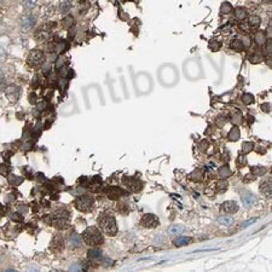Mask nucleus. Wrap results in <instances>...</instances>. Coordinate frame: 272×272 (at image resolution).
Segmentation results:
<instances>
[{
	"label": "nucleus",
	"mask_w": 272,
	"mask_h": 272,
	"mask_svg": "<svg viewBox=\"0 0 272 272\" xmlns=\"http://www.w3.org/2000/svg\"><path fill=\"white\" fill-rule=\"evenodd\" d=\"M99 226L103 230L104 233H106L108 236H114L117 232V225H116V220L114 217L111 215H102L99 218Z\"/></svg>",
	"instance_id": "nucleus-3"
},
{
	"label": "nucleus",
	"mask_w": 272,
	"mask_h": 272,
	"mask_svg": "<svg viewBox=\"0 0 272 272\" xmlns=\"http://www.w3.org/2000/svg\"><path fill=\"white\" fill-rule=\"evenodd\" d=\"M231 49L236 50V51H242L244 49V44L241 39H235L232 42H231Z\"/></svg>",
	"instance_id": "nucleus-19"
},
{
	"label": "nucleus",
	"mask_w": 272,
	"mask_h": 272,
	"mask_svg": "<svg viewBox=\"0 0 272 272\" xmlns=\"http://www.w3.org/2000/svg\"><path fill=\"white\" fill-rule=\"evenodd\" d=\"M184 231H185V227H184L183 225H172V226H170V229H168V233L172 235V236L181 235Z\"/></svg>",
	"instance_id": "nucleus-12"
},
{
	"label": "nucleus",
	"mask_w": 272,
	"mask_h": 272,
	"mask_svg": "<svg viewBox=\"0 0 272 272\" xmlns=\"http://www.w3.org/2000/svg\"><path fill=\"white\" fill-rule=\"evenodd\" d=\"M191 241H192V238L191 237H179V238H177V240H174V246H177V247H181V246H186V244H190L191 243Z\"/></svg>",
	"instance_id": "nucleus-17"
},
{
	"label": "nucleus",
	"mask_w": 272,
	"mask_h": 272,
	"mask_svg": "<svg viewBox=\"0 0 272 272\" xmlns=\"http://www.w3.org/2000/svg\"><path fill=\"white\" fill-rule=\"evenodd\" d=\"M27 62L32 68L38 69V68H41L42 64L45 63V56L40 50H33L29 53Z\"/></svg>",
	"instance_id": "nucleus-4"
},
{
	"label": "nucleus",
	"mask_w": 272,
	"mask_h": 272,
	"mask_svg": "<svg viewBox=\"0 0 272 272\" xmlns=\"http://www.w3.org/2000/svg\"><path fill=\"white\" fill-rule=\"evenodd\" d=\"M82 238H84V242L90 247H96V246H99L103 243L102 232L96 226L87 227L85 230V232L82 233Z\"/></svg>",
	"instance_id": "nucleus-2"
},
{
	"label": "nucleus",
	"mask_w": 272,
	"mask_h": 272,
	"mask_svg": "<svg viewBox=\"0 0 272 272\" xmlns=\"http://www.w3.org/2000/svg\"><path fill=\"white\" fill-rule=\"evenodd\" d=\"M73 23H74V21H73V18L72 17H65L64 18V21H63V25L64 27H70V25H73Z\"/></svg>",
	"instance_id": "nucleus-29"
},
{
	"label": "nucleus",
	"mask_w": 272,
	"mask_h": 272,
	"mask_svg": "<svg viewBox=\"0 0 272 272\" xmlns=\"http://www.w3.org/2000/svg\"><path fill=\"white\" fill-rule=\"evenodd\" d=\"M242 102H243L244 104H253V103H254V97H253V94H250V93H244V94L242 96Z\"/></svg>",
	"instance_id": "nucleus-20"
},
{
	"label": "nucleus",
	"mask_w": 272,
	"mask_h": 272,
	"mask_svg": "<svg viewBox=\"0 0 272 272\" xmlns=\"http://www.w3.org/2000/svg\"><path fill=\"white\" fill-rule=\"evenodd\" d=\"M102 257V253H100V250H98V249H93V250H91L90 253H89V258L90 259H93V260H97V259H99Z\"/></svg>",
	"instance_id": "nucleus-24"
},
{
	"label": "nucleus",
	"mask_w": 272,
	"mask_h": 272,
	"mask_svg": "<svg viewBox=\"0 0 272 272\" xmlns=\"http://www.w3.org/2000/svg\"><path fill=\"white\" fill-rule=\"evenodd\" d=\"M231 10H232L231 4H229V2H223V5H221V12H223V13H229V12H231Z\"/></svg>",
	"instance_id": "nucleus-25"
},
{
	"label": "nucleus",
	"mask_w": 272,
	"mask_h": 272,
	"mask_svg": "<svg viewBox=\"0 0 272 272\" xmlns=\"http://www.w3.org/2000/svg\"><path fill=\"white\" fill-rule=\"evenodd\" d=\"M230 174H231V171H230V168L227 166H224V167H221L219 170V176L221 178H227Z\"/></svg>",
	"instance_id": "nucleus-22"
},
{
	"label": "nucleus",
	"mask_w": 272,
	"mask_h": 272,
	"mask_svg": "<svg viewBox=\"0 0 272 272\" xmlns=\"http://www.w3.org/2000/svg\"><path fill=\"white\" fill-rule=\"evenodd\" d=\"M260 22H261V19H260L258 16H252V17L249 18V25H250V27H259Z\"/></svg>",
	"instance_id": "nucleus-23"
},
{
	"label": "nucleus",
	"mask_w": 272,
	"mask_h": 272,
	"mask_svg": "<svg viewBox=\"0 0 272 272\" xmlns=\"http://www.w3.org/2000/svg\"><path fill=\"white\" fill-rule=\"evenodd\" d=\"M247 17V10L243 8V7H237L235 10V18L238 19V21H242Z\"/></svg>",
	"instance_id": "nucleus-16"
},
{
	"label": "nucleus",
	"mask_w": 272,
	"mask_h": 272,
	"mask_svg": "<svg viewBox=\"0 0 272 272\" xmlns=\"http://www.w3.org/2000/svg\"><path fill=\"white\" fill-rule=\"evenodd\" d=\"M125 186H127L131 191H138L142 189V183L138 181L136 178H123Z\"/></svg>",
	"instance_id": "nucleus-8"
},
{
	"label": "nucleus",
	"mask_w": 272,
	"mask_h": 272,
	"mask_svg": "<svg viewBox=\"0 0 272 272\" xmlns=\"http://www.w3.org/2000/svg\"><path fill=\"white\" fill-rule=\"evenodd\" d=\"M218 223L220 225H224V226H230V225L233 224V218L229 217V215H223V217L218 218Z\"/></svg>",
	"instance_id": "nucleus-14"
},
{
	"label": "nucleus",
	"mask_w": 272,
	"mask_h": 272,
	"mask_svg": "<svg viewBox=\"0 0 272 272\" xmlns=\"http://www.w3.org/2000/svg\"><path fill=\"white\" fill-rule=\"evenodd\" d=\"M229 138H230L231 140H237V139L240 138V129H238L237 127H233V128L231 129L230 134H229Z\"/></svg>",
	"instance_id": "nucleus-21"
},
{
	"label": "nucleus",
	"mask_w": 272,
	"mask_h": 272,
	"mask_svg": "<svg viewBox=\"0 0 272 272\" xmlns=\"http://www.w3.org/2000/svg\"><path fill=\"white\" fill-rule=\"evenodd\" d=\"M190 70L193 72V79H196L197 76L201 75L200 65H198L197 62H195V61H190V62L186 63V65H185V72L187 73V72H190Z\"/></svg>",
	"instance_id": "nucleus-10"
},
{
	"label": "nucleus",
	"mask_w": 272,
	"mask_h": 272,
	"mask_svg": "<svg viewBox=\"0 0 272 272\" xmlns=\"http://www.w3.org/2000/svg\"><path fill=\"white\" fill-rule=\"evenodd\" d=\"M7 172H8L7 166H5V165H0V173H1L2 176H7Z\"/></svg>",
	"instance_id": "nucleus-31"
},
{
	"label": "nucleus",
	"mask_w": 272,
	"mask_h": 272,
	"mask_svg": "<svg viewBox=\"0 0 272 272\" xmlns=\"http://www.w3.org/2000/svg\"><path fill=\"white\" fill-rule=\"evenodd\" d=\"M253 149V143H244L242 145V151L243 153H249Z\"/></svg>",
	"instance_id": "nucleus-28"
},
{
	"label": "nucleus",
	"mask_w": 272,
	"mask_h": 272,
	"mask_svg": "<svg viewBox=\"0 0 272 272\" xmlns=\"http://www.w3.org/2000/svg\"><path fill=\"white\" fill-rule=\"evenodd\" d=\"M261 61H263V57H261V56L255 55V56L250 57V62H252V63H259V62H261Z\"/></svg>",
	"instance_id": "nucleus-30"
},
{
	"label": "nucleus",
	"mask_w": 272,
	"mask_h": 272,
	"mask_svg": "<svg viewBox=\"0 0 272 272\" xmlns=\"http://www.w3.org/2000/svg\"><path fill=\"white\" fill-rule=\"evenodd\" d=\"M159 78H160V81H161L162 85L173 86L178 81V72H177L176 67H173L171 64H167V65H163L160 69Z\"/></svg>",
	"instance_id": "nucleus-1"
},
{
	"label": "nucleus",
	"mask_w": 272,
	"mask_h": 272,
	"mask_svg": "<svg viewBox=\"0 0 272 272\" xmlns=\"http://www.w3.org/2000/svg\"><path fill=\"white\" fill-rule=\"evenodd\" d=\"M260 189L266 193V195H269L270 193V191H271V186H270V184H269V181H265V183H263L261 185H260Z\"/></svg>",
	"instance_id": "nucleus-26"
},
{
	"label": "nucleus",
	"mask_w": 272,
	"mask_h": 272,
	"mask_svg": "<svg viewBox=\"0 0 272 272\" xmlns=\"http://www.w3.org/2000/svg\"><path fill=\"white\" fill-rule=\"evenodd\" d=\"M50 27L49 25H42L39 30H38V33H36V38H39V40H44L49 34H50Z\"/></svg>",
	"instance_id": "nucleus-13"
},
{
	"label": "nucleus",
	"mask_w": 272,
	"mask_h": 272,
	"mask_svg": "<svg viewBox=\"0 0 272 272\" xmlns=\"http://www.w3.org/2000/svg\"><path fill=\"white\" fill-rule=\"evenodd\" d=\"M254 40H255V42L259 46H261V45H264L266 42V36H265V34L263 32H257V34L254 36Z\"/></svg>",
	"instance_id": "nucleus-18"
},
{
	"label": "nucleus",
	"mask_w": 272,
	"mask_h": 272,
	"mask_svg": "<svg viewBox=\"0 0 272 272\" xmlns=\"http://www.w3.org/2000/svg\"><path fill=\"white\" fill-rule=\"evenodd\" d=\"M142 225L145 226V227H149V229L156 227L159 225V219L154 214H145L142 219Z\"/></svg>",
	"instance_id": "nucleus-6"
},
{
	"label": "nucleus",
	"mask_w": 272,
	"mask_h": 272,
	"mask_svg": "<svg viewBox=\"0 0 272 272\" xmlns=\"http://www.w3.org/2000/svg\"><path fill=\"white\" fill-rule=\"evenodd\" d=\"M106 193H108V197H109V198H111V200H117V198H120L121 196L125 195V191L121 190L120 187H110V189H108Z\"/></svg>",
	"instance_id": "nucleus-11"
},
{
	"label": "nucleus",
	"mask_w": 272,
	"mask_h": 272,
	"mask_svg": "<svg viewBox=\"0 0 272 272\" xmlns=\"http://www.w3.org/2000/svg\"><path fill=\"white\" fill-rule=\"evenodd\" d=\"M72 242H73V244H74V246H79V244H80V241H79V236H78V235H74V236H73V240H72Z\"/></svg>",
	"instance_id": "nucleus-32"
},
{
	"label": "nucleus",
	"mask_w": 272,
	"mask_h": 272,
	"mask_svg": "<svg viewBox=\"0 0 272 272\" xmlns=\"http://www.w3.org/2000/svg\"><path fill=\"white\" fill-rule=\"evenodd\" d=\"M220 209H221V212H224V213H229V214H233V213H236L237 210H238V204L235 202V201H226V202H224L223 204H221V207H220Z\"/></svg>",
	"instance_id": "nucleus-7"
},
{
	"label": "nucleus",
	"mask_w": 272,
	"mask_h": 272,
	"mask_svg": "<svg viewBox=\"0 0 272 272\" xmlns=\"http://www.w3.org/2000/svg\"><path fill=\"white\" fill-rule=\"evenodd\" d=\"M6 94H7L8 99L12 98V97H15V100H16L17 97L19 96V89H18L17 86H10V87L7 89V91H6Z\"/></svg>",
	"instance_id": "nucleus-15"
},
{
	"label": "nucleus",
	"mask_w": 272,
	"mask_h": 272,
	"mask_svg": "<svg viewBox=\"0 0 272 272\" xmlns=\"http://www.w3.org/2000/svg\"><path fill=\"white\" fill-rule=\"evenodd\" d=\"M241 198H242V202H243V204H244L246 207H252V206L257 202V197H255L253 193L248 192V191L242 192V193H241Z\"/></svg>",
	"instance_id": "nucleus-9"
},
{
	"label": "nucleus",
	"mask_w": 272,
	"mask_h": 272,
	"mask_svg": "<svg viewBox=\"0 0 272 272\" xmlns=\"http://www.w3.org/2000/svg\"><path fill=\"white\" fill-rule=\"evenodd\" d=\"M253 172H254V174H257V176H264L265 172H266V168H265V167H254V168H253Z\"/></svg>",
	"instance_id": "nucleus-27"
},
{
	"label": "nucleus",
	"mask_w": 272,
	"mask_h": 272,
	"mask_svg": "<svg viewBox=\"0 0 272 272\" xmlns=\"http://www.w3.org/2000/svg\"><path fill=\"white\" fill-rule=\"evenodd\" d=\"M255 220H257V219H255V218H254V219H252V220H248V221H246V224H243V225H242V227H247V226H248V225H250V224H253V223H254V221H255Z\"/></svg>",
	"instance_id": "nucleus-33"
},
{
	"label": "nucleus",
	"mask_w": 272,
	"mask_h": 272,
	"mask_svg": "<svg viewBox=\"0 0 272 272\" xmlns=\"http://www.w3.org/2000/svg\"><path fill=\"white\" fill-rule=\"evenodd\" d=\"M94 200L91 196H81L75 200V208L80 212H90L93 207Z\"/></svg>",
	"instance_id": "nucleus-5"
}]
</instances>
